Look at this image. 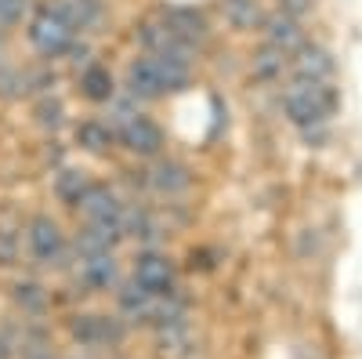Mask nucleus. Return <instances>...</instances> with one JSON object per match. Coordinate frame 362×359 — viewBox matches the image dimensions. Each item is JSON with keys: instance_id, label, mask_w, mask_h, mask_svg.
<instances>
[{"instance_id": "1a4fd4ad", "label": "nucleus", "mask_w": 362, "mask_h": 359, "mask_svg": "<svg viewBox=\"0 0 362 359\" xmlns=\"http://www.w3.org/2000/svg\"><path fill=\"white\" fill-rule=\"evenodd\" d=\"M329 73H334V58H329L322 47H305L297 58V76L308 84H322Z\"/></svg>"}, {"instance_id": "4468645a", "label": "nucleus", "mask_w": 362, "mask_h": 359, "mask_svg": "<svg viewBox=\"0 0 362 359\" xmlns=\"http://www.w3.org/2000/svg\"><path fill=\"white\" fill-rule=\"evenodd\" d=\"M76 142L87 149V153H102V149L112 142V131L105 124H98V120H87V124L76 127Z\"/></svg>"}, {"instance_id": "dca6fc26", "label": "nucleus", "mask_w": 362, "mask_h": 359, "mask_svg": "<svg viewBox=\"0 0 362 359\" xmlns=\"http://www.w3.org/2000/svg\"><path fill=\"white\" fill-rule=\"evenodd\" d=\"M153 182H156V189H163V193H181V189L189 186V174H185V167H181V164H170V160H167V164L156 167Z\"/></svg>"}, {"instance_id": "f8f14e48", "label": "nucleus", "mask_w": 362, "mask_h": 359, "mask_svg": "<svg viewBox=\"0 0 362 359\" xmlns=\"http://www.w3.org/2000/svg\"><path fill=\"white\" fill-rule=\"evenodd\" d=\"M167 29H170L174 37H181V40H196V37H203L206 22H203V15H196V11L177 8V11L167 15Z\"/></svg>"}, {"instance_id": "5701e85b", "label": "nucleus", "mask_w": 362, "mask_h": 359, "mask_svg": "<svg viewBox=\"0 0 362 359\" xmlns=\"http://www.w3.org/2000/svg\"><path fill=\"white\" fill-rule=\"evenodd\" d=\"M15 258V244H11V236H0V265H8Z\"/></svg>"}, {"instance_id": "6e6552de", "label": "nucleus", "mask_w": 362, "mask_h": 359, "mask_svg": "<svg viewBox=\"0 0 362 359\" xmlns=\"http://www.w3.org/2000/svg\"><path fill=\"white\" fill-rule=\"evenodd\" d=\"M73 334L87 345H105V341H116L119 338V326L109 319V316H80L73 323Z\"/></svg>"}, {"instance_id": "39448f33", "label": "nucleus", "mask_w": 362, "mask_h": 359, "mask_svg": "<svg viewBox=\"0 0 362 359\" xmlns=\"http://www.w3.org/2000/svg\"><path fill=\"white\" fill-rule=\"evenodd\" d=\"M119 135H124V145H127V149H134V153H141V156L156 153V149L163 145L160 127L153 124V120H145V116H131Z\"/></svg>"}, {"instance_id": "aec40b11", "label": "nucleus", "mask_w": 362, "mask_h": 359, "mask_svg": "<svg viewBox=\"0 0 362 359\" xmlns=\"http://www.w3.org/2000/svg\"><path fill=\"white\" fill-rule=\"evenodd\" d=\"M18 302H22L25 309H40V305H44V294H40L37 283H22V287H18Z\"/></svg>"}, {"instance_id": "f3484780", "label": "nucleus", "mask_w": 362, "mask_h": 359, "mask_svg": "<svg viewBox=\"0 0 362 359\" xmlns=\"http://www.w3.org/2000/svg\"><path fill=\"white\" fill-rule=\"evenodd\" d=\"M54 189H58V196H62V200L80 203V196H83L90 186L83 182V174H76V171H62V174H58V182H54Z\"/></svg>"}, {"instance_id": "f03ea898", "label": "nucleus", "mask_w": 362, "mask_h": 359, "mask_svg": "<svg viewBox=\"0 0 362 359\" xmlns=\"http://www.w3.org/2000/svg\"><path fill=\"white\" fill-rule=\"evenodd\" d=\"M29 40H33V47L47 58L62 55L73 47V25L58 15V11H40L33 18V25H29Z\"/></svg>"}, {"instance_id": "4be33fe9", "label": "nucleus", "mask_w": 362, "mask_h": 359, "mask_svg": "<svg viewBox=\"0 0 362 359\" xmlns=\"http://www.w3.org/2000/svg\"><path fill=\"white\" fill-rule=\"evenodd\" d=\"M37 113H40V124H58V113H62V106H58V102H44Z\"/></svg>"}, {"instance_id": "0eeeda50", "label": "nucleus", "mask_w": 362, "mask_h": 359, "mask_svg": "<svg viewBox=\"0 0 362 359\" xmlns=\"http://www.w3.org/2000/svg\"><path fill=\"white\" fill-rule=\"evenodd\" d=\"M76 207L87 215V222H116V225H119V203H116L112 193H105V189H87Z\"/></svg>"}, {"instance_id": "6ab92c4d", "label": "nucleus", "mask_w": 362, "mask_h": 359, "mask_svg": "<svg viewBox=\"0 0 362 359\" xmlns=\"http://www.w3.org/2000/svg\"><path fill=\"white\" fill-rule=\"evenodd\" d=\"M279 69H283V51L279 47H264L257 55V62H254V73L257 76H276Z\"/></svg>"}, {"instance_id": "9b49d317", "label": "nucleus", "mask_w": 362, "mask_h": 359, "mask_svg": "<svg viewBox=\"0 0 362 359\" xmlns=\"http://www.w3.org/2000/svg\"><path fill=\"white\" fill-rule=\"evenodd\" d=\"M268 40H272V47H279V51L286 55V51L300 47L305 33H300V25L293 22V15H279V18L268 22Z\"/></svg>"}, {"instance_id": "20e7f679", "label": "nucleus", "mask_w": 362, "mask_h": 359, "mask_svg": "<svg viewBox=\"0 0 362 359\" xmlns=\"http://www.w3.org/2000/svg\"><path fill=\"white\" fill-rule=\"evenodd\" d=\"M29 247H33V254L40 261L51 265V261L62 258L66 239H62V232H58V225L51 218H33V225H29Z\"/></svg>"}, {"instance_id": "423d86ee", "label": "nucleus", "mask_w": 362, "mask_h": 359, "mask_svg": "<svg viewBox=\"0 0 362 359\" xmlns=\"http://www.w3.org/2000/svg\"><path fill=\"white\" fill-rule=\"evenodd\" d=\"M127 87H131V95H138V98L163 95V84H160V73H156L153 58H138V62L127 69Z\"/></svg>"}, {"instance_id": "2eb2a0df", "label": "nucleus", "mask_w": 362, "mask_h": 359, "mask_svg": "<svg viewBox=\"0 0 362 359\" xmlns=\"http://www.w3.org/2000/svg\"><path fill=\"white\" fill-rule=\"evenodd\" d=\"M119 305H124V312H131L134 319H138V316H141V319H145V316H156V309H153V294H145L138 283L119 294Z\"/></svg>"}, {"instance_id": "f257e3e1", "label": "nucleus", "mask_w": 362, "mask_h": 359, "mask_svg": "<svg viewBox=\"0 0 362 359\" xmlns=\"http://www.w3.org/2000/svg\"><path fill=\"white\" fill-rule=\"evenodd\" d=\"M283 106H286V116L293 120V124L312 127V124H319V120H326V113L334 109V95H329L322 84L300 80V84H293L286 91Z\"/></svg>"}, {"instance_id": "ddd939ff", "label": "nucleus", "mask_w": 362, "mask_h": 359, "mask_svg": "<svg viewBox=\"0 0 362 359\" xmlns=\"http://www.w3.org/2000/svg\"><path fill=\"white\" fill-rule=\"evenodd\" d=\"M80 87H83V95H87L90 102H109V98H112V76H109V69H102V66H90V69L83 73Z\"/></svg>"}, {"instance_id": "9d476101", "label": "nucleus", "mask_w": 362, "mask_h": 359, "mask_svg": "<svg viewBox=\"0 0 362 359\" xmlns=\"http://www.w3.org/2000/svg\"><path fill=\"white\" fill-rule=\"evenodd\" d=\"M80 280L87 287H109L116 280V265H112V254H90V258H80Z\"/></svg>"}, {"instance_id": "b1692460", "label": "nucleus", "mask_w": 362, "mask_h": 359, "mask_svg": "<svg viewBox=\"0 0 362 359\" xmlns=\"http://www.w3.org/2000/svg\"><path fill=\"white\" fill-rule=\"evenodd\" d=\"M8 355H11V352L4 348V341H0V359H8Z\"/></svg>"}, {"instance_id": "a211bd4d", "label": "nucleus", "mask_w": 362, "mask_h": 359, "mask_svg": "<svg viewBox=\"0 0 362 359\" xmlns=\"http://www.w3.org/2000/svg\"><path fill=\"white\" fill-rule=\"evenodd\" d=\"M225 15H228L235 25H254V22L261 18V11H257L254 0H225Z\"/></svg>"}, {"instance_id": "7ed1b4c3", "label": "nucleus", "mask_w": 362, "mask_h": 359, "mask_svg": "<svg viewBox=\"0 0 362 359\" xmlns=\"http://www.w3.org/2000/svg\"><path fill=\"white\" fill-rule=\"evenodd\" d=\"M134 283H138L145 294L163 297V294H170V287H174V268H170V261L160 258V254H141L138 265H134Z\"/></svg>"}, {"instance_id": "412c9836", "label": "nucleus", "mask_w": 362, "mask_h": 359, "mask_svg": "<svg viewBox=\"0 0 362 359\" xmlns=\"http://www.w3.org/2000/svg\"><path fill=\"white\" fill-rule=\"evenodd\" d=\"M22 8H25V0H0V25L18 22L22 18Z\"/></svg>"}]
</instances>
